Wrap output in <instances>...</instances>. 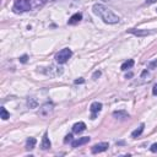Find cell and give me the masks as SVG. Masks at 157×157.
<instances>
[{
	"instance_id": "6da1fadb",
	"label": "cell",
	"mask_w": 157,
	"mask_h": 157,
	"mask_svg": "<svg viewBox=\"0 0 157 157\" xmlns=\"http://www.w3.org/2000/svg\"><path fill=\"white\" fill-rule=\"evenodd\" d=\"M47 1H49V0H15L12 10L16 14L32 11V10L42 8Z\"/></svg>"
},
{
	"instance_id": "7a4b0ae2",
	"label": "cell",
	"mask_w": 157,
	"mask_h": 157,
	"mask_svg": "<svg viewBox=\"0 0 157 157\" xmlns=\"http://www.w3.org/2000/svg\"><path fill=\"white\" fill-rule=\"evenodd\" d=\"M92 11L95 15L101 17L103 20V22H106V23L114 25V23H118L120 21L118 15H116L112 10H109L108 8H106L102 4H95L92 6Z\"/></svg>"
},
{
	"instance_id": "3957f363",
	"label": "cell",
	"mask_w": 157,
	"mask_h": 157,
	"mask_svg": "<svg viewBox=\"0 0 157 157\" xmlns=\"http://www.w3.org/2000/svg\"><path fill=\"white\" fill-rule=\"evenodd\" d=\"M71 55H72L71 49L64 48V49H61L60 52H58V53L55 54V60L58 61L59 64H65V63L71 58Z\"/></svg>"
},
{
	"instance_id": "277c9868",
	"label": "cell",
	"mask_w": 157,
	"mask_h": 157,
	"mask_svg": "<svg viewBox=\"0 0 157 157\" xmlns=\"http://www.w3.org/2000/svg\"><path fill=\"white\" fill-rule=\"evenodd\" d=\"M52 112H53V103H50V102L43 104L39 108V114L42 117H48L49 114H52Z\"/></svg>"
},
{
	"instance_id": "5b68a950",
	"label": "cell",
	"mask_w": 157,
	"mask_h": 157,
	"mask_svg": "<svg viewBox=\"0 0 157 157\" xmlns=\"http://www.w3.org/2000/svg\"><path fill=\"white\" fill-rule=\"evenodd\" d=\"M90 111L92 113L91 119H96V116L102 111V103L101 102H93L90 107Z\"/></svg>"
},
{
	"instance_id": "8992f818",
	"label": "cell",
	"mask_w": 157,
	"mask_h": 157,
	"mask_svg": "<svg viewBox=\"0 0 157 157\" xmlns=\"http://www.w3.org/2000/svg\"><path fill=\"white\" fill-rule=\"evenodd\" d=\"M109 147V145L108 143H99V144H96L95 146H92V154H99V152H103V151H106L108 150Z\"/></svg>"
},
{
	"instance_id": "52a82bcc",
	"label": "cell",
	"mask_w": 157,
	"mask_h": 157,
	"mask_svg": "<svg viewBox=\"0 0 157 157\" xmlns=\"http://www.w3.org/2000/svg\"><path fill=\"white\" fill-rule=\"evenodd\" d=\"M90 140H91V139H90V136L78 138V139H76V140L72 141V143H71V146H72V147H78V146H81V145H85V144H87Z\"/></svg>"
},
{
	"instance_id": "ba28073f",
	"label": "cell",
	"mask_w": 157,
	"mask_h": 157,
	"mask_svg": "<svg viewBox=\"0 0 157 157\" xmlns=\"http://www.w3.org/2000/svg\"><path fill=\"white\" fill-rule=\"evenodd\" d=\"M85 130H86V124L83 122H78L72 125V133L75 134H80L82 132H85Z\"/></svg>"
},
{
	"instance_id": "9c48e42d",
	"label": "cell",
	"mask_w": 157,
	"mask_h": 157,
	"mask_svg": "<svg viewBox=\"0 0 157 157\" xmlns=\"http://www.w3.org/2000/svg\"><path fill=\"white\" fill-rule=\"evenodd\" d=\"M130 33H133L135 36H139V37H143V36H149L151 33H154L152 31H147V30H144V31H141V30H135V28H130L128 30Z\"/></svg>"
},
{
	"instance_id": "30bf717a",
	"label": "cell",
	"mask_w": 157,
	"mask_h": 157,
	"mask_svg": "<svg viewBox=\"0 0 157 157\" xmlns=\"http://www.w3.org/2000/svg\"><path fill=\"white\" fill-rule=\"evenodd\" d=\"M50 146H52V144H50V140H49V138H48V134L44 133L43 138H42L41 147H42V150H48V149H50Z\"/></svg>"
},
{
	"instance_id": "8fae6325",
	"label": "cell",
	"mask_w": 157,
	"mask_h": 157,
	"mask_svg": "<svg viewBox=\"0 0 157 157\" xmlns=\"http://www.w3.org/2000/svg\"><path fill=\"white\" fill-rule=\"evenodd\" d=\"M81 20H82V15L80 12H76V14H74L70 17V20L67 21V23H69V25H76V23L80 22Z\"/></svg>"
},
{
	"instance_id": "7c38bea8",
	"label": "cell",
	"mask_w": 157,
	"mask_h": 157,
	"mask_svg": "<svg viewBox=\"0 0 157 157\" xmlns=\"http://www.w3.org/2000/svg\"><path fill=\"white\" fill-rule=\"evenodd\" d=\"M113 117L118 118V119H127V118H129V114L125 111H116V112H113Z\"/></svg>"
},
{
	"instance_id": "4fadbf2b",
	"label": "cell",
	"mask_w": 157,
	"mask_h": 157,
	"mask_svg": "<svg viewBox=\"0 0 157 157\" xmlns=\"http://www.w3.org/2000/svg\"><path fill=\"white\" fill-rule=\"evenodd\" d=\"M133 66H134V60L133 59H129V60L123 63L122 66H120V69H122L123 71H125V70H128V69H132Z\"/></svg>"
},
{
	"instance_id": "5bb4252c",
	"label": "cell",
	"mask_w": 157,
	"mask_h": 157,
	"mask_svg": "<svg viewBox=\"0 0 157 157\" xmlns=\"http://www.w3.org/2000/svg\"><path fill=\"white\" fill-rule=\"evenodd\" d=\"M36 139L34 138H28L27 141H26V149L27 150H33L34 149V146H36Z\"/></svg>"
},
{
	"instance_id": "9a60e30c",
	"label": "cell",
	"mask_w": 157,
	"mask_h": 157,
	"mask_svg": "<svg viewBox=\"0 0 157 157\" xmlns=\"http://www.w3.org/2000/svg\"><path fill=\"white\" fill-rule=\"evenodd\" d=\"M144 129H145V124H141L140 127H139V129H136V130H134V132L132 133V136L133 138H138V136H140L141 134H143V132H144Z\"/></svg>"
},
{
	"instance_id": "2e32d148",
	"label": "cell",
	"mask_w": 157,
	"mask_h": 157,
	"mask_svg": "<svg viewBox=\"0 0 157 157\" xmlns=\"http://www.w3.org/2000/svg\"><path fill=\"white\" fill-rule=\"evenodd\" d=\"M0 114H1V119H4V120H6V119L10 118V113L4 107H1V109H0Z\"/></svg>"
},
{
	"instance_id": "e0dca14e",
	"label": "cell",
	"mask_w": 157,
	"mask_h": 157,
	"mask_svg": "<svg viewBox=\"0 0 157 157\" xmlns=\"http://www.w3.org/2000/svg\"><path fill=\"white\" fill-rule=\"evenodd\" d=\"M28 107H30V108L37 107V102H36L33 98H30V99H28Z\"/></svg>"
},
{
	"instance_id": "ac0fdd59",
	"label": "cell",
	"mask_w": 157,
	"mask_h": 157,
	"mask_svg": "<svg viewBox=\"0 0 157 157\" xmlns=\"http://www.w3.org/2000/svg\"><path fill=\"white\" fill-rule=\"evenodd\" d=\"M156 67H157V60L151 61L149 64V69H156Z\"/></svg>"
},
{
	"instance_id": "d6986e66",
	"label": "cell",
	"mask_w": 157,
	"mask_h": 157,
	"mask_svg": "<svg viewBox=\"0 0 157 157\" xmlns=\"http://www.w3.org/2000/svg\"><path fill=\"white\" fill-rule=\"evenodd\" d=\"M150 150L151 151H152V152H157V143H155V144H152V145H151V147H150Z\"/></svg>"
},
{
	"instance_id": "ffe728a7",
	"label": "cell",
	"mask_w": 157,
	"mask_h": 157,
	"mask_svg": "<svg viewBox=\"0 0 157 157\" xmlns=\"http://www.w3.org/2000/svg\"><path fill=\"white\" fill-rule=\"evenodd\" d=\"M71 140H72V135H71V134H69V135H66V136H65L64 143H69V141H71Z\"/></svg>"
},
{
	"instance_id": "44dd1931",
	"label": "cell",
	"mask_w": 157,
	"mask_h": 157,
	"mask_svg": "<svg viewBox=\"0 0 157 157\" xmlns=\"http://www.w3.org/2000/svg\"><path fill=\"white\" fill-rule=\"evenodd\" d=\"M27 58H28L27 55H22V56L20 58V61H21V63H27Z\"/></svg>"
},
{
	"instance_id": "7402d4cb",
	"label": "cell",
	"mask_w": 157,
	"mask_h": 157,
	"mask_svg": "<svg viewBox=\"0 0 157 157\" xmlns=\"http://www.w3.org/2000/svg\"><path fill=\"white\" fill-rule=\"evenodd\" d=\"M99 76H101V71H96L95 74H93V76H92V77L96 80V78H97V77H99Z\"/></svg>"
},
{
	"instance_id": "603a6c76",
	"label": "cell",
	"mask_w": 157,
	"mask_h": 157,
	"mask_svg": "<svg viewBox=\"0 0 157 157\" xmlns=\"http://www.w3.org/2000/svg\"><path fill=\"white\" fill-rule=\"evenodd\" d=\"M152 93H154L155 96H157V83H156V85L154 86V88H152Z\"/></svg>"
},
{
	"instance_id": "cb8c5ba5",
	"label": "cell",
	"mask_w": 157,
	"mask_h": 157,
	"mask_svg": "<svg viewBox=\"0 0 157 157\" xmlns=\"http://www.w3.org/2000/svg\"><path fill=\"white\" fill-rule=\"evenodd\" d=\"M75 83H83V80H82V78H80V80H76Z\"/></svg>"
},
{
	"instance_id": "d4e9b609",
	"label": "cell",
	"mask_w": 157,
	"mask_h": 157,
	"mask_svg": "<svg viewBox=\"0 0 157 157\" xmlns=\"http://www.w3.org/2000/svg\"><path fill=\"white\" fill-rule=\"evenodd\" d=\"M132 76H133V74L130 72V74H128V75H127V78H128V77H132Z\"/></svg>"
},
{
	"instance_id": "484cf974",
	"label": "cell",
	"mask_w": 157,
	"mask_h": 157,
	"mask_svg": "<svg viewBox=\"0 0 157 157\" xmlns=\"http://www.w3.org/2000/svg\"><path fill=\"white\" fill-rule=\"evenodd\" d=\"M102 1H103V3H107V1H109V0H102Z\"/></svg>"
},
{
	"instance_id": "4316f807",
	"label": "cell",
	"mask_w": 157,
	"mask_h": 157,
	"mask_svg": "<svg viewBox=\"0 0 157 157\" xmlns=\"http://www.w3.org/2000/svg\"><path fill=\"white\" fill-rule=\"evenodd\" d=\"M49 1H53V0H49Z\"/></svg>"
}]
</instances>
